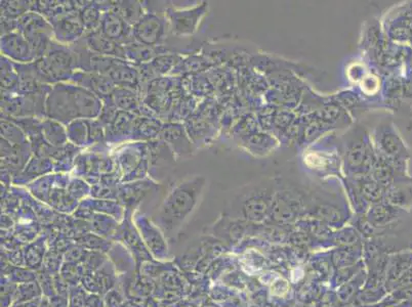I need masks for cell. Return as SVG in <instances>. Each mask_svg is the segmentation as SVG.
Returning a JSON list of instances; mask_svg holds the SVG:
<instances>
[{
	"mask_svg": "<svg viewBox=\"0 0 412 307\" xmlns=\"http://www.w3.org/2000/svg\"><path fill=\"white\" fill-rule=\"evenodd\" d=\"M385 196L391 205L402 210L409 209L412 206V184H392L387 188Z\"/></svg>",
	"mask_w": 412,
	"mask_h": 307,
	"instance_id": "ba28073f",
	"label": "cell"
},
{
	"mask_svg": "<svg viewBox=\"0 0 412 307\" xmlns=\"http://www.w3.org/2000/svg\"><path fill=\"white\" fill-rule=\"evenodd\" d=\"M362 195H365L366 199L370 202H378V200L381 199L383 193H381V186L378 181H367L363 184Z\"/></svg>",
	"mask_w": 412,
	"mask_h": 307,
	"instance_id": "8fae6325",
	"label": "cell"
},
{
	"mask_svg": "<svg viewBox=\"0 0 412 307\" xmlns=\"http://www.w3.org/2000/svg\"><path fill=\"white\" fill-rule=\"evenodd\" d=\"M401 210L402 209L397 208L391 204H388V205L378 204V205L374 206L368 212V223L374 227H387L400 218Z\"/></svg>",
	"mask_w": 412,
	"mask_h": 307,
	"instance_id": "52a82bcc",
	"label": "cell"
},
{
	"mask_svg": "<svg viewBox=\"0 0 412 307\" xmlns=\"http://www.w3.org/2000/svg\"><path fill=\"white\" fill-rule=\"evenodd\" d=\"M207 8L208 4L205 2L190 10H168V17L170 30L177 36H189L197 30Z\"/></svg>",
	"mask_w": 412,
	"mask_h": 307,
	"instance_id": "277c9868",
	"label": "cell"
},
{
	"mask_svg": "<svg viewBox=\"0 0 412 307\" xmlns=\"http://www.w3.org/2000/svg\"><path fill=\"white\" fill-rule=\"evenodd\" d=\"M103 31H104V35L107 38H120V36L126 31L124 21L118 15L113 14L107 15L106 19L104 20V23H103Z\"/></svg>",
	"mask_w": 412,
	"mask_h": 307,
	"instance_id": "30bf717a",
	"label": "cell"
},
{
	"mask_svg": "<svg viewBox=\"0 0 412 307\" xmlns=\"http://www.w3.org/2000/svg\"><path fill=\"white\" fill-rule=\"evenodd\" d=\"M276 190V184L271 179L249 184L234 200L232 211L238 218L249 223H260L271 214Z\"/></svg>",
	"mask_w": 412,
	"mask_h": 307,
	"instance_id": "7a4b0ae2",
	"label": "cell"
},
{
	"mask_svg": "<svg viewBox=\"0 0 412 307\" xmlns=\"http://www.w3.org/2000/svg\"><path fill=\"white\" fill-rule=\"evenodd\" d=\"M205 186V179L199 177L177 184L160 208L159 221L161 227L166 230L179 227L196 207Z\"/></svg>",
	"mask_w": 412,
	"mask_h": 307,
	"instance_id": "6da1fadb",
	"label": "cell"
},
{
	"mask_svg": "<svg viewBox=\"0 0 412 307\" xmlns=\"http://www.w3.org/2000/svg\"><path fill=\"white\" fill-rule=\"evenodd\" d=\"M376 140L381 154L390 163L393 161L400 163L409 157L406 146L400 135L397 133L393 125L385 124L378 127Z\"/></svg>",
	"mask_w": 412,
	"mask_h": 307,
	"instance_id": "5b68a950",
	"label": "cell"
},
{
	"mask_svg": "<svg viewBox=\"0 0 412 307\" xmlns=\"http://www.w3.org/2000/svg\"><path fill=\"white\" fill-rule=\"evenodd\" d=\"M89 45L100 54H117L120 52V48H118L117 45L111 39L107 38L105 35H91L89 39Z\"/></svg>",
	"mask_w": 412,
	"mask_h": 307,
	"instance_id": "9c48e42d",
	"label": "cell"
},
{
	"mask_svg": "<svg viewBox=\"0 0 412 307\" xmlns=\"http://www.w3.org/2000/svg\"><path fill=\"white\" fill-rule=\"evenodd\" d=\"M304 200L301 193L295 190H276L272 207V218L278 223H286L295 220L302 210Z\"/></svg>",
	"mask_w": 412,
	"mask_h": 307,
	"instance_id": "3957f363",
	"label": "cell"
},
{
	"mask_svg": "<svg viewBox=\"0 0 412 307\" xmlns=\"http://www.w3.org/2000/svg\"><path fill=\"white\" fill-rule=\"evenodd\" d=\"M161 32V23L153 15H147L140 20L135 29V38L145 45H155L159 40Z\"/></svg>",
	"mask_w": 412,
	"mask_h": 307,
	"instance_id": "8992f818",
	"label": "cell"
},
{
	"mask_svg": "<svg viewBox=\"0 0 412 307\" xmlns=\"http://www.w3.org/2000/svg\"><path fill=\"white\" fill-rule=\"evenodd\" d=\"M135 4H131V6H126L120 10V14L124 17V20H127L128 22H137V20L140 17V10L135 8Z\"/></svg>",
	"mask_w": 412,
	"mask_h": 307,
	"instance_id": "7c38bea8",
	"label": "cell"
}]
</instances>
